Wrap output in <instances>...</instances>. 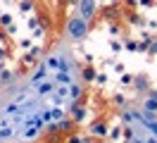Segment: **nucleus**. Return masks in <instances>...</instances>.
<instances>
[{
  "label": "nucleus",
  "instance_id": "nucleus-2",
  "mask_svg": "<svg viewBox=\"0 0 157 143\" xmlns=\"http://www.w3.org/2000/svg\"><path fill=\"white\" fill-rule=\"evenodd\" d=\"M124 131L128 143H157V110L131 105L124 112Z\"/></svg>",
  "mask_w": 157,
  "mask_h": 143
},
{
  "label": "nucleus",
  "instance_id": "nucleus-1",
  "mask_svg": "<svg viewBox=\"0 0 157 143\" xmlns=\"http://www.w3.org/2000/svg\"><path fill=\"white\" fill-rule=\"evenodd\" d=\"M81 95V72L67 48H55L26 76L0 88V143L33 141L59 124Z\"/></svg>",
  "mask_w": 157,
  "mask_h": 143
},
{
  "label": "nucleus",
  "instance_id": "nucleus-3",
  "mask_svg": "<svg viewBox=\"0 0 157 143\" xmlns=\"http://www.w3.org/2000/svg\"><path fill=\"white\" fill-rule=\"evenodd\" d=\"M86 34H88V22H83L78 14H74V17L67 22V36L71 38V41H81Z\"/></svg>",
  "mask_w": 157,
  "mask_h": 143
}]
</instances>
